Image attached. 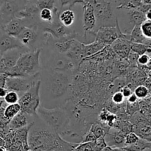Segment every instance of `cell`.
Here are the masks:
<instances>
[{
  "label": "cell",
  "instance_id": "1",
  "mask_svg": "<svg viewBox=\"0 0 151 151\" xmlns=\"http://www.w3.org/2000/svg\"><path fill=\"white\" fill-rule=\"evenodd\" d=\"M74 75L41 69L40 71V106L46 109L64 107L72 97Z\"/></svg>",
  "mask_w": 151,
  "mask_h": 151
},
{
  "label": "cell",
  "instance_id": "2",
  "mask_svg": "<svg viewBox=\"0 0 151 151\" xmlns=\"http://www.w3.org/2000/svg\"><path fill=\"white\" fill-rule=\"evenodd\" d=\"M74 143L66 141L39 117L34 119L27 134L28 147L31 151L47 150L69 147Z\"/></svg>",
  "mask_w": 151,
  "mask_h": 151
},
{
  "label": "cell",
  "instance_id": "3",
  "mask_svg": "<svg viewBox=\"0 0 151 151\" xmlns=\"http://www.w3.org/2000/svg\"><path fill=\"white\" fill-rule=\"evenodd\" d=\"M40 119L52 128L61 138L69 137L74 139V143H80L79 139L72 131V114L65 107L46 109L40 106L37 110Z\"/></svg>",
  "mask_w": 151,
  "mask_h": 151
},
{
  "label": "cell",
  "instance_id": "4",
  "mask_svg": "<svg viewBox=\"0 0 151 151\" xmlns=\"http://www.w3.org/2000/svg\"><path fill=\"white\" fill-rule=\"evenodd\" d=\"M40 61L41 69L66 72L72 75H74L79 68V66L66 55L58 52L47 46H44L41 49Z\"/></svg>",
  "mask_w": 151,
  "mask_h": 151
},
{
  "label": "cell",
  "instance_id": "5",
  "mask_svg": "<svg viewBox=\"0 0 151 151\" xmlns=\"http://www.w3.org/2000/svg\"><path fill=\"white\" fill-rule=\"evenodd\" d=\"M41 49L22 53L16 66L7 74V77H29L40 72L41 69L40 55Z\"/></svg>",
  "mask_w": 151,
  "mask_h": 151
},
{
  "label": "cell",
  "instance_id": "6",
  "mask_svg": "<svg viewBox=\"0 0 151 151\" xmlns=\"http://www.w3.org/2000/svg\"><path fill=\"white\" fill-rule=\"evenodd\" d=\"M90 4L94 9L97 28L115 27L118 19L114 13L112 2L109 0H91Z\"/></svg>",
  "mask_w": 151,
  "mask_h": 151
},
{
  "label": "cell",
  "instance_id": "7",
  "mask_svg": "<svg viewBox=\"0 0 151 151\" xmlns=\"http://www.w3.org/2000/svg\"><path fill=\"white\" fill-rule=\"evenodd\" d=\"M40 80L28 91L19 96L18 103L20 105L21 111L34 119L38 117L37 110L41 105L40 99Z\"/></svg>",
  "mask_w": 151,
  "mask_h": 151
},
{
  "label": "cell",
  "instance_id": "8",
  "mask_svg": "<svg viewBox=\"0 0 151 151\" xmlns=\"http://www.w3.org/2000/svg\"><path fill=\"white\" fill-rule=\"evenodd\" d=\"M48 34L35 28L24 27L16 38L29 51L42 49L46 45Z\"/></svg>",
  "mask_w": 151,
  "mask_h": 151
},
{
  "label": "cell",
  "instance_id": "9",
  "mask_svg": "<svg viewBox=\"0 0 151 151\" xmlns=\"http://www.w3.org/2000/svg\"><path fill=\"white\" fill-rule=\"evenodd\" d=\"M90 33L94 35L95 41H99L106 46L111 45L118 38H124L130 41V34H125L122 32L119 28L118 21L115 27H100L96 31L90 32Z\"/></svg>",
  "mask_w": 151,
  "mask_h": 151
},
{
  "label": "cell",
  "instance_id": "10",
  "mask_svg": "<svg viewBox=\"0 0 151 151\" xmlns=\"http://www.w3.org/2000/svg\"><path fill=\"white\" fill-rule=\"evenodd\" d=\"M39 80L40 72L29 77H7L4 87L20 96L32 88Z\"/></svg>",
  "mask_w": 151,
  "mask_h": 151
},
{
  "label": "cell",
  "instance_id": "11",
  "mask_svg": "<svg viewBox=\"0 0 151 151\" xmlns=\"http://www.w3.org/2000/svg\"><path fill=\"white\" fill-rule=\"evenodd\" d=\"M26 0H0V14L3 26L14 19L16 14L23 10Z\"/></svg>",
  "mask_w": 151,
  "mask_h": 151
},
{
  "label": "cell",
  "instance_id": "12",
  "mask_svg": "<svg viewBox=\"0 0 151 151\" xmlns=\"http://www.w3.org/2000/svg\"><path fill=\"white\" fill-rule=\"evenodd\" d=\"M133 132L135 133L140 139L151 142V128L150 119L143 116L142 114H137L133 116Z\"/></svg>",
  "mask_w": 151,
  "mask_h": 151
},
{
  "label": "cell",
  "instance_id": "13",
  "mask_svg": "<svg viewBox=\"0 0 151 151\" xmlns=\"http://www.w3.org/2000/svg\"><path fill=\"white\" fill-rule=\"evenodd\" d=\"M60 12H54V18L53 21L50 24L44 28L43 32L45 33L50 34L53 38H59L61 37L71 35L75 32V31L72 30L69 27H66L62 24L58 19V14Z\"/></svg>",
  "mask_w": 151,
  "mask_h": 151
},
{
  "label": "cell",
  "instance_id": "14",
  "mask_svg": "<svg viewBox=\"0 0 151 151\" xmlns=\"http://www.w3.org/2000/svg\"><path fill=\"white\" fill-rule=\"evenodd\" d=\"M13 50H22L29 51L20 43L16 37L11 36L4 32L3 27H0V54Z\"/></svg>",
  "mask_w": 151,
  "mask_h": 151
},
{
  "label": "cell",
  "instance_id": "15",
  "mask_svg": "<svg viewBox=\"0 0 151 151\" xmlns=\"http://www.w3.org/2000/svg\"><path fill=\"white\" fill-rule=\"evenodd\" d=\"M125 134L120 130L112 127L109 128L104 136V139L108 147L114 148H123L125 147Z\"/></svg>",
  "mask_w": 151,
  "mask_h": 151
},
{
  "label": "cell",
  "instance_id": "16",
  "mask_svg": "<svg viewBox=\"0 0 151 151\" xmlns=\"http://www.w3.org/2000/svg\"><path fill=\"white\" fill-rule=\"evenodd\" d=\"M96 27V18L94 9L89 2L83 4V31L84 38H86L88 32H91Z\"/></svg>",
  "mask_w": 151,
  "mask_h": 151
},
{
  "label": "cell",
  "instance_id": "17",
  "mask_svg": "<svg viewBox=\"0 0 151 151\" xmlns=\"http://www.w3.org/2000/svg\"><path fill=\"white\" fill-rule=\"evenodd\" d=\"M34 119H35L33 117H31L26 114L20 111L9 121L7 126L12 131H16L30 125Z\"/></svg>",
  "mask_w": 151,
  "mask_h": 151
},
{
  "label": "cell",
  "instance_id": "18",
  "mask_svg": "<svg viewBox=\"0 0 151 151\" xmlns=\"http://www.w3.org/2000/svg\"><path fill=\"white\" fill-rule=\"evenodd\" d=\"M24 27H26L24 20L21 18L15 17L6 24L3 29L6 33L16 38Z\"/></svg>",
  "mask_w": 151,
  "mask_h": 151
},
{
  "label": "cell",
  "instance_id": "19",
  "mask_svg": "<svg viewBox=\"0 0 151 151\" xmlns=\"http://www.w3.org/2000/svg\"><path fill=\"white\" fill-rule=\"evenodd\" d=\"M65 55L74 63L80 66L83 59V43H81L77 39L74 40L70 48Z\"/></svg>",
  "mask_w": 151,
  "mask_h": 151
},
{
  "label": "cell",
  "instance_id": "20",
  "mask_svg": "<svg viewBox=\"0 0 151 151\" xmlns=\"http://www.w3.org/2000/svg\"><path fill=\"white\" fill-rule=\"evenodd\" d=\"M27 52L26 50H13L10 51L6 52L5 53L2 55L1 56V60L4 63V66L7 68V72L10 70L13 67L16 66L18 60L22 55V53Z\"/></svg>",
  "mask_w": 151,
  "mask_h": 151
},
{
  "label": "cell",
  "instance_id": "21",
  "mask_svg": "<svg viewBox=\"0 0 151 151\" xmlns=\"http://www.w3.org/2000/svg\"><path fill=\"white\" fill-rule=\"evenodd\" d=\"M131 41L124 38H118L111 44L112 49L115 52L122 58L128 57L131 52Z\"/></svg>",
  "mask_w": 151,
  "mask_h": 151
},
{
  "label": "cell",
  "instance_id": "22",
  "mask_svg": "<svg viewBox=\"0 0 151 151\" xmlns=\"http://www.w3.org/2000/svg\"><path fill=\"white\" fill-rule=\"evenodd\" d=\"M130 41L134 43L142 44L146 46H150V39L146 38L143 35L140 29V25L134 26L132 30L130 32Z\"/></svg>",
  "mask_w": 151,
  "mask_h": 151
},
{
  "label": "cell",
  "instance_id": "23",
  "mask_svg": "<svg viewBox=\"0 0 151 151\" xmlns=\"http://www.w3.org/2000/svg\"><path fill=\"white\" fill-rule=\"evenodd\" d=\"M106 46L99 41H95L91 44H83V58L89 57L98 52L99 51L104 49Z\"/></svg>",
  "mask_w": 151,
  "mask_h": 151
},
{
  "label": "cell",
  "instance_id": "24",
  "mask_svg": "<svg viewBox=\"0 0 151 151\" xmlns=\"http://www.w3.org/2000/svg\"><path fill=\"white\" fill-rule=\"evenodd\" d=\"M128 19H129V23L134 28V26L140 25L143 22H145L147 19H145V13L139 11L137 10H129L128 13Z\"/></svg>",
  "mask_w": 151,
  "mask_h": 151
},
{
  "label": "cell",
  "instance_id": "25",
  "mask_svg": "<svg viewBox=\"0 0 151 151\" xmlns=\"http://www.w3.org/2000/svg\"><path fill=\"white\" fill-rule=\"evenodd\" d=\"M58 19L62 24L66 27H69L75 22V15L73 10L67 9L59 13Z\"/></svg>",
  "mask_w": 151,
  "mask_h": 151
},
{
  "label": "cell",
  "instance_id": "26",
  "mask_svg": "<svg viewBox=\"0 0 151 151\" xmlns=\"http://www.w3.org/2000/svg\"><path fill=\"white\" fill-rule=\"evenodd\" d=\"M119 4L116 6V9H126V10H138L142 4L141 0H118Z\"/></svg>",
  "mask_w": 151,
  "mask_h": 151
},
{
  "label": "cell",
  "instance_id": "27",
  "mask_svg": "<svg viewBox=\"0 0 151 151\" xmlns=\"http://www.w3.org/2000/svg\"><path fill=\"white\" fill-rule=\"evenodd\" d=\"M151 148V142L139 139L134 145L123 147L125 151H142L145 149Z\"/></svg>",
  "mask_w": 151,
  "mask_h": 151
},
{
  "label": "cell",
  "instance_id": "28",
  "mask_svg": "<svg viewBox=\"0 0 151 151\" xmlns=\"http://www.w3.org/2000/svg\"><path fill=\"white\" fill-rule=\"evenodd\" d=\"M37 8L39 10V11L42 9H50L54 12L59 11V9L58 8L55 4V0H34Z\"/></svg>",
  "mask_w": 151,
  "mask_h": 151
},
{
  "label": "cell",
  "instance_id": "29",
  "mask_svg": "<svg viewBox=\"0 0 151 151\" xmlns=\"http://www.w3.org/2000/svg\"><path fill=\"white\" fill-rule=\"evenodd\" d=\"M21 111L20 105L19 103L15 104L7 105L4 111V116L8 120H10L13 117H14L17 114Z\"/></svg>",
  "mask_w": 151,
  "mask_h": 151
},
{
  "label": "cell",
  "instance_id": "30",
  "mask_svg": "<svg viewBox=\"0 0 151 151\" xmlns=\"http://www.w3.org/2000/svg\"><path fill=\"white\" fill-rule=\"evenodd\" d=\"M150 46H146L142 44L134 42H131V51L137 54L139 56L145 53L150 54Z\"/></svg>",
  "mask_w": 151,
  "mask_h": 151
},
{
  "label": "cell",
  "instance_id": "31",
  "mask_svg": "<svg viewBox=\"0 0 151 151\" xmlns=\"http://www.w3.org/2000/svg\"><path fill=\"white\" fill-rule=\"evenodd\" d=\"M38 17H39L40 21L42 23L50 24L53 21L54 13H53L52 10H50V9H42L39 11Z\"/></svg>",
  "mask_w": 151,
  "mask_h": 151
},
{
  "label": "cell",
  "instance_id": "32",
  "mask_svg": "<svg viewBox=\"0 0 151 151\" xmlns=\"http://www.w3.org/2000/svg\"><path fill=\"white\" fill-rule=\"evenodd\" d=\"M134 94L138 99H146L150 94V89L147 86L139 85L134 89Z\"/></svg>",
  "mask_w": 151,
  "mask_h": 151
},
{
  "label": "cell",
  "instance_id": "33",
  "mask_svg": "<svg viewBox=\"0 0 151 151\" xmlns=\"http://www.w3.org/2000/svg\"><path fill=\"white\" fill-rule=\"evenodd\" d=\"M72 151H95L94 142L78 143Z\"/></svg>",
  "mask_w": 151,
  "mask_h": 151
},
{
  "label": "cell",
  "instance_id": "34",
  "mask_svg": "<svg viewBox=\"0 0 151 151\" xmlns=\"http://www.w3.org/2000/svg\"><path fill=\"white\" fill-rule=\"evenodd\" d=\"M19 100V95L16 92L13 91H8L4 97V101L7 105L18 103Z\"/></svg>",
  "mask_w": 151,
  "mask_h": 151
},
{
  "label": "cell",
  "instance_id": "35",
  "mask_svg": "<svg viewBox=\"0 0 151 151\" xmlns=\"http://www.w3.org/2000/svg\"><path fill=\"white\" fill-rule=\"evenodd\" d=\"M140 29L143 35L146 38H151V22L150 20H145L140 24Z\"/></svg>",
  "mask_w": 151,
  "mask_h": 151
},
{
  "label": "cell",
  "instance_id": "36",
  "mask_svg": "<svg viewBox=\"0 0 151 151\" xmlns=\"http://www.w3.org/2000/svg\"><path fill=\"white\" fill-rule=\"evenodd\" d=\"M76 4H82L83 5L85 2L82 0H59V4H60L59 12L62 11L63 7L67 5L69 6V9L72 10V7L75 6Z\"/></svg>",
  "mask_w": 151,
  "mask_h": 151
},
{
  "label": "cell",
  "instance_id": "37",
  "mask_svg": "<svg viewBox=\"0 0 151 151\" xmlns=\"http://www.w3.org/2000/svg\"><path fill=\"white\" fill-rule=\"evenodd\" d=\"M139 139V137L133 131L128 133L125 137V147L132 145L134 143L137 142Z\"/></svg>",
  "mask_w": 151,
  "mask_h": 151
},
{
  "label": "cell",
  "instance_id": "38",
  "mask_svg": "<svg viewBox=\"0 0 151 151\" xmlns=\"http://www.w3.org/2000/svg\"><path fill=\"white\" fill-rule=\"evenodd\" d=\"M137 63L139 66H148L150 68V56L148 53H145L142 55H139L137 59Z\"/></svg>",
  "mask_w": 151,
  "mask_h": 151
},
{
  "label": "cell",
  "instance_id": "39",
  "mask_svg": "<svg viewBox=\"0 0 151 151\" xmlns=\"http://www.w3.org/2000/svg\"><path fill=\"white\" fill-rule=\"evenodd\" d=\"M107 147L106 142H105L104 137H100L94 142V148L95 151H102Z\"/></svg>",
  "mask_w": 151,
  "mask_h": 151
},
{
  "label": "cell",
  "instance_id": "40",
  "mask_svg": "<svg viewBox=\"0 0 151 151\" xmlns=\"http://www.w3.org/2000/svg\"><path fill=\"white\" fill-rule=\"evenodd\" d=\"M125 98L123 97L122 94L119 91L115 92L111 97L112 102L116 105L122 104V103H123V102H125Z\"/></svg>",
  "mask_w": 151,
  "mask_h": 151
},
{
  "label": "cell",
  "instance_id": "41",
  "mask_svg": "<svg viewBox=\"0 0 151 151\" xmlns=\"http://www.w3.org/2000/svg\"><path fill=\"white\" fill-rule=\"evenodd\" d=\"M76 143H74L72 145L69 146V147H58V148H53L50 149V150H35L32 151H72L77 146Z\"/></svg>",
  "mask_w": 151,
  "mask_h": 151
},
{
  "label": "cell",
  "instance_id": "42",
  "mask_svg": "<svg viewBox=\"0 0 151 151\" xmlns=\"http://www.w3.org/2000/svg\"><path fill=\"white\" fill-rule=\"evenodd\" d=\"M119 91L122 93V95H123V97H125V98H128L129 96H131V94H133V91L131 90V88H130L129 86H125L122 87L121 91Z\"/></svg>",
  "mask_w": 151,
  "mask_h": 151
},
{
  "label": "cell",
  "instance_id": "43",
  "mask_svg": "<svg viewBox=\"0 0 151 151\" xmlns=\"http://www.w3.org/2000/svg\"><path fill=\"white\" fill-rule=\"evenodd\" d=\"M127 99H128V104H134V103H137V100H139L137 97V96L134 94V92H133V94H131V96H129Z\"/></svg>",
  "mask_w": 151,
  "mask_h": 151
},
{
  "label": "cell",
  "instance_id": "44",
  "mask_svg": "<svg viewBox=\"0 0 151 151\" xmlns=\"http://www.w3.org/2000/svg\"><path fill=\"white\" fill-rule=\"evenodd\" d=\"M7 72V68L4 66V63L2 62L1 59H0V75H5Z\"/></svg>",
  "mask_w": 151,
  "mask_h": 151
},
{
  "label": "cell",
  "instance_id": "45",
  "mask_svg": "<svg viewBox=\"0 0 151 151\" xmlns=\"http://www.w3.org/2000/svg\"><path fill=\"white\" fill-rule=\"evenodd\" d=\"M8 90L5 87H0V99H4V96L7 93Z\"/></svg>",
  "mask_w": 151,
  "mask_h": 151
},
{
  "label": "cell",
  "instance_id": "46",
  "mask_svg": "<svg viewBox=\"0 0 151 151\" xmlns=\"http://www.w3.org/2000/svg\"><path fill=\"white\" fill-rule=\"evenodd\" d=\"M6 78L7 76L5 75H0V87H4Z\"/></svg>",
  "mask_w": 151,
  "mask_h": 151
},
{
  "label": "cell",
  "instance_id": "47",
  "mask_svg": "<svg viewBox=\"0 0 151 151\" xmlns=\"http://www.w3.org/2000/svg\"><path fill=\"white\" fill-rule=\"evenodd\" d=\"M102 151H125L123 148H114V147H106V148L103 149Z\"/></svg>",
  "mask_w": 151,
  "mask_h": 151
},
{
  "label": "cell",
  "instance_id": "48",
  "mask_svg": "<svg viewBox=\"0 0 151 151\" xmlns=\"http://www.w3.org/2000/svg\"><path fill=\"white\" fill-rule=\"evenodd\" d=\"M145 19H147V20H150V19H151L150 10H148V11H147V12H146V13H145Z\"/></svg>",
  "mask_w": 151,
  "mask_h": 151
},
{
  "label": "cell",
  "instance_id": "49",
  "mask_svg": "<svg viewBox=\"0 0 151 151\" xmlns=\"http://www.w3.org/2000/svg\"><path fill=\"white\" fill-rule=\"evenodd\" d=\"M143 4H151V0H141Z\"/></svg>",
  "mask_w": 151,
  "mask_h": 151
},
{
  "label": "cell",
  "instance_id": "50",
  "mask_svg": "<svg viewBox=\"0 0 151 151\" xmlns=\"http://www.w3.org/2000/svg\"><path fill=\"white\" fill-rule=\"evenodd\" d=\"M0 27H4V26L2 25V23H1V14H0Z\"/></svg>",
  "mask_w": 151,
  "mask_h": 151
},
{
  "label": "cell",
  "instance_id": "51",
  "mask_svg": "<svg viewBox=\"0 0 151 151\" xmlns=\"http://www.w3.org/2000/svg\"><path fill=\"white\" fill-rule=\"evenodd\" d=\"M82 1H83L85 3H86V2H89L91 0H82Z\"/></svg>",
  "mask_w": 151,
  "mask_h": 151
},
{
  "label": "cell",
  "instance_id": "52",
  "mask_svg": "<svg viewBox=\"0 0 151 151\" xmlns=\"http://www.w3.org/2000/svg\"><path fill=\"white\" fill-rule=\"evenodd\" d=\"M142 151H151V148L145 149V150H142Z\"/></svg>",
  "mask_w": 151,
  "mask_h": 151
},
{
  "label": "cell",
  "instance_id": "53",
  "mask_svg": "<svg viewBox=\"0 0 151 151\" xmlns=\"http://www.w3.org/2000/svg\"><path fill=\"white\" fill-rule=\"evenodd\" d=\"M1 55L0 54V59H1Z\"/></svg>",
  "mask_w": 151,
  "mask_h": 151
},
{
  "label": "cell",
  "instance_id": "54",
  "mask_svg": "<svg viewBox=\"0 0 151 151\" xmlns=\"http://www.w3.org/2000/svg\"><path fill=\"white\" fill-rule=\"evenodd\" d=\"M27 151H31V150H29H29H28Z\"/></svg>",
  "mask_w": 151,
  "mask_h": 151
}]
</instances>
